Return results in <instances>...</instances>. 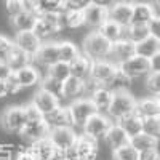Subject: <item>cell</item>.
Returning <instances> with one entry per match:
<instances>
[{
  "label": "cell",
  "instance_id": "cell-32",
  "mask_svg": "<svg viewBox=\"0 0 160 160\" xmlns=\"http://www.w3.org/2000/svg\"><path fill=\"white\" fill-rule=\"evenodd\" d=\"M71 75V71H69V64H66V62H55V64H51L48 66V74H47V78L51 80V82H55V83H61L64 78H68Z\"/></svg>",
  "mask_w": 160,
  "mask_h": 160
},
{
  "label": "cell",
  "instance_id": "cell-19",
  "mask_svg": "<svg viewBox=\"0 0 160 160\" xmlns=\"http://www.w3.org/2000/svg\"><path fill=\"white\" fill-rule=\"evenodd\" d=\"M40 64L43 66H51L59 61L58 58V42H42V45H40L38 51L35 53L34 56Z\"/></svg>",
  "mask_w": 160,
  "mask_h": 160
},
{
  "label": "cell",
  "instance_id": "cell-35",
  "mask_svg": "<svg viewBox=\"0 0 160 160\" xmlns=\"http://www.w3.org/2000/svg\"><path fill=\"white\" fill-rule=\"evenodd\" d=\"M38 18L42 19L55 34H58V32L62 29V16H61V11H45V13H40Z\"/></svg>",
  "mask_w": 160,
  "mask_h": 160
},
{
  "label": "cell",
  "instance_id": "cell-26",
  "mask_svg": "<svg viewBox=\"0 0 160 160\" xmlns=\"http://www.w3.org/2000/svg\"><path fill=\"white\" fill-rule=\"evenodd\" d=\"M91 62L87 56H83L80 53V56L75 58L71 64H69V71H71V75L80 78V80H87L90 77V69H91Z\"/></svg>",
  "mask_w": 160,
  "mask_h": 160
},
{
  "label": "cell",
  "instance_id": "cell-47",
  "mask_svg": "<svg viewBox=\"0 0 160 160\" xmlns=\"http://www.w3.org/2000/svg\"><path fill=\"white\" fill-rule=\"evenodd\" d=\"M90 3L93 5H98V7H102V8H111L114 3H115V0H90Z\"/></svg>",
  "mask_w": 160,
  "mask_h": 160
},
{
  "label": "cell",
  "instance_id": "cell-16",
  "mask_svg": "<svg viewBox=\"0 0 160 160\" xmlns=\"http://www.w3.org/2000/svg\"><path fill=\"white\" fill-rule=\"evenodd\" d=\"M83 21L87 26H90V28L93 29H98L99 26L106 21V19H109V13H108V8H102V7H98V5H87L83 10Z\"/></svg>",
  "mask_w": 160,
  "mask_h": 160
},
{
  "label": "cell",
  "instance_id": "cell-17",
  "mask_svg": "<svg viewBox=\"0 0 160 160\" xmlns=\"http://www.w3.org/2000/svg\"><path fill=\"white\" fill-rule=\"evenodd\" d=\"M135 55H139L148 59H152L154 56L160 55V38L157 37V34H151L144 40L135 43Z\"/></svg>",
  "mask_w": 160,
  "mask_h": 160
},
{
  "label": "cell",
  "instance_id": "cell-46",
  "mask_svg": "<svg viewBox=\"0 0 160 160\" xmlns=\"http://www.w3.org/2000/svg\"><path fill=\"white\" fill-rule=\"evenodd\" d=\"M139 160H158V152H157V149L139 154Z\"/></svg>",
  "mask_w": 160,
  "mask_h": 160
},
{
  "label": "cell",
  "instance_id": "cell-13",
  "mask_svg": "<svg viewBox=\"0 0 160 160\" xmlns=\"http://www.w3.org/2000/svg\"><path fill=\"white\" fill-rule=\"evenodd\" d=\"M109 19L117 22L125 29L131 22V13H133V2H115L109 10Z\"/></svg>",
  "mask_w": 160,
  "mask_h": 160
},
{
  "label": "cell",
  "instance_id": "cell-43",
  "mask_svg": "<svg viewBox=\"0 0 160 160\" xmlns=\"http://www.w3.org/2000/svg\"><path fill=\"white\" fill-rule=\"evenodd\" d=\"M90 0H64V10H83Z\"/></svg>",
  "mask_w": 160,
  "mask_h": 160
},
{
  "label": "cell",
  "instance_id": "cell-12",
  "mask_svg": "<svg viewBox=\"0 0 160 160\" xmlns=\"http://www.w3.org/2000/svg\"><path fill=\"white\" fill-rule=\"evenodd\" d=\"M15 47L18 50H21L22 53H26L28 56L34 58L35 53L38 51L40 45H42V40H40L32 31H26V32H16L15 37Z\"/></svg>",
  "mask_w": 160,
  "mask_h": 160
},
{
  "label": "cell",
  "instance_id": "cell-38",
  "mask_svg": "<svg viewBox=\"0 0 160 160\" xmlns=\"http://www.w3.org/2000/svg\"><path fill=\"white\" fill-rule=\"evenodd\" d=\"M142 133L158 138L160 135V117H146L142 118Z\"/></svg>",
  "mask_w": 160,
  "mask_h": 160
},
{
  "label": "cell",
  "instance_id": "cell-45",
  "mask_svg": "<svg viewBox=\"0 0 160 160\" xmlns=\"http://www.w3.org/2000/svg\"><path fill=\"white\" fill-rule=\"evenodd\" d=\"M13 74V69L8 66L7 61H0V80H7Z\"/></svg>",
  "mask_w": 160,
  "mask_h": 160
},
{
  "label": "cell",
  "instance_id": "cell-15",
  "mask_svg": "<svg viewBox=\"0 0 160 160\" xmlns=\"http://www.w3.org/2000/svg\"><path fill=\"white\" fill-rule=\"evenodd\" d=\"M74 149L77 160H95L98 154V141L87 138V136H77L74 142Z\"/></svg>",
  "mask_w": 160,
  "mask_h": 160
},
{
  "label": "cell",
  "instance_id": "cell-14",
  "mask_svg": "<svg viewBox=\"0 0 160 160\" xmlns=\"http://www.w3.org/2000/svg\"><path fill=\"white\" fill-rule=\"evenodd\" d=\"M13 78L16 80L19 88H29L37 85L42 80V75H40L37 68H34L32 64H28L18 71H13Z\"/></svg>",
  "mask_w": 160,
  "mask_h": 160
},
{
  "label": "cell",
  "instance_id": "cell-39",
  "mask_svg": "<svg viewBox=\"0 0 160 160\" xmlns=\"http://www.w3.org/2000/svg\"><path fill=\"white\" fill-rule=\"evenodd\" d=\"M5 10H7V15L10 16V19H13L15 16H18L19 13L28 10V5H26V0H7Z\"/></svg>",
  "mask_w": 160,
  "mask_h": 160
},
{
  "label": "cell",
  "instance_id": "cell-42",
  "mask_svg": "<svg viewBox=\"0 0 160 160\" xmlns=\"http://www.w3.org/2000/svg\"><path fill=\"white\" fill-rule=\"evenodd\" d=\"M22 111H24V115H26V120L28 122H32V120H40L43 118L42 112H40L32 102H28L26 106H22Z\"/></svg>",
  "mask_w": 160,
  "mask_h": 160
},
{
  "label": "cell",
  "instance_id": "cell-27",
  "mask_svg": "<svg viewBox=\"0 0 160 160\" xmlns=\"http://www.w3.org/2000/svg\"><path fill=\"white\" fill-rule=\"evenodd\" d=\"M37 16L34 11L31 10H26L22 13H19L18 16H15L11 19L13 22V28L16 29V32H26V31H32L34 29V24L37 21Z\"/></svg>",
  "mask_w": 160,
  "mask_h": 160
},
{
  "label": "cell",
  "instance_id": "cell-49",
  "mask_svg": "<svg viewBox=\"0 0 160 160\" xmlns=\"http://www.w3.org/2000/svg\"><path fill=\"white\" fill-rule=\"evenodd\" d=\"M8 93H10V90H8V83H7V80H0V98L7 96Z\"/></svg>",
  "mask_w": 160,
  "mask_h": 160
},
{
  "label": "cell",
  "instance_id": "cell-31",
  "mask_svg": "<svg viewBox=\"0 0 160 160\" xmlns=\"http://www.w3.org/2000/svg\"><path fill=\"white\" fill-rule=\"evenodd\" d=\"M96 31H98L104 38H108L111 43L123 37V28H122V26H118L117 22L111 21V19H106Z\"/></svg>",
  "mask_w": 160,
  "mask_h": 160
},
{
  "label": "cell",
  "instance_id": "cell-6",
  "mask_svg": "<svg viewBox=\"0 0 160 160\" xmlns=\"http://www.w3.org/2000/svg\"><path fill=\"white\" fill-rule=\"evenodd\" d=\"M111 125H112V120L108 115H104L101 112H96V114H93L83 123V127H82L83 136L98 141V139L106 136V133H108Z\"/></svg>",
  "mask_w": 160,
  "mask_h": 160
},
{
  "label": "cell",
  "instance_id": "cell-28",
  "mask_svg": "<svg viewBox=\"0 0 160 160\" xmlns=\"http://www.w3.org/2000/svg\"><path fill=\"white\" fill-rule=\"evenodd\" d=\"M117 123L123 128V131L127 133L130 138L142 133V118L138 117L136 114H130V115H127L123 118H120Z\"/></svg>",
  "mask_w": 160,
  "mask_h": 160
},
{
  "label": "cell",
  "instance_id": "cell-36",
  "mask_svg": "<svg viewBox=\"0 0 160 160\" xmlns=\"http://www.w3.org/2000/svg\"><path fill=\"white\" fill-rule=\"evenodd\" d=\"M31 59H32L31 56H28L26 53H22L21 50H18L15 47V50H13V53L10 55V58L7 59V62H8V66L13 71H18V69L24 68V66L31 64Z\"/></svg>",
  "mask_w": 160,
  "mask_h": 160
},
{
  "label": "cell",
  "instance_id": "cell-48",
  "mask_svg": "<svg viewBox=\"0 0 160 160\" xmlns=\"http://www.w3.org/2000/svg\"><path fill=\"white\" fill-rule=\"evenodd\" d=\"M0 160H13V152L5 146L0 148Z\"/></svg>",
  "mask_w": 160,
  "mask_h": 160
},
{
  "label": "cell",
  "instance_id": "cell-33",
  "mask_svg": "<svg viewBox=\"0 0 160 160\" xmlns=\"http://www.w3.org/2000/svg\"><path fill=\"white\" fill-rule=\"evenodd\" d=\"M47 120V123L50 127H62V125H71V117H69V112L66 108H59L55 109L53 112L47 114L43 117Z\"/></svg>",
  "mask_w": 160,
  "mask_h": 160
},
{
  "label": "cell",
  "instance_id": "cell-29",
  "mask_svg": "<svg viewBox=\"0 0 160 160\" xmlns=\"http://www.w3.org/2000/svg\"><path fill=\"white\" fill-rule=\"evenodd\" d=\"M31 149L34 151V154L37 155L38 160H51L53 155H55V152H56L55 144L48 139V136L34 142V144H31Z\"/></svg>",
  "mask_w": 160,
  "mask_h": 160
},
{
  "label": "cell",
  "instance_id": "cell-23",
  "mask_svg": "<svg viewBox=\"0 0 160 160\" xmlns=\"http://www.w3.org/2000/svg\"><path fill=\"white\" fill-rule=\"evenodd\" d=\"M135 55V43H131L130 40H127L125 37L115 40L112 42V47H111V56H114L117 59V62L120 61H125L127 58Z\"/></svg>",
  "mask_w": 160,
  "mask_h": 160
},
{
  "label": "cell",
  "instance_id": "cell-11",
  "mask_svg": "<svg viewBox=\"0 0 160 160\" xmlns=\"http://www.w3.org/2000/svg\"><path fill=\"white\" fill-rule=\"evenodd\" d=\"M26 115L22 111V106H11V108L5 109L2 114V125L8 131H21V128L26 125Z\"/></svg>",
  "mask_w": 160,
  "mask_h": 160
},
{
  "label": "cell",
  "instance_id": "cell-21",
  "mask_svg": "<svg viewBox=\"0 0 160 160\" xmlns=\"http://www.w3.org/2000/svg\"><path fill=\"white\" fill-rule=\"evenodd\" d=\"M83 93V80H80L74 75H69L59 83V95L62 98H77Z\"/></svg>",
  "mask_w": 160,
  "mask_h": 160
},
{
  "label": "cell",
  "instance_id": "cell-8",
  "mask_svg": "<svg viewBox=\"0 0 160 160\" xmlns=\"http://www.w3.org/2000/svg\"><path fill=\"white\" fill-rule=\"evenodd\" d=\"M31 102L35 106L40 112H42L43 117L59 108V98H58V95L53 90H48L45 87L37 90V93L34 95V98H32Z\"/></svg>",
  "mask_w": 160,
  "mask_h": 160
},
{
  "label": "cell",
  "instance_id": "cell-2",
  "mask_svg": "<svg viewBox=\"0 0 160 160\" xmlns=\"http://www.w3.org/2000/svg\"><path fill=\"white\" fill-rule=\"evenodd\" d=\"M135 104L136 99L131 96L130 91H127L125 88H117L112 91V99L106 112L109 114V118H114L115 122H118L120 118L135 114Z\"/></svg>",
  "mask_w": 160,
  "mask_h": 160
},
{
  "label": "cell",
  "instance_id": "cell-50",
  "mask_svg": "<svg viewBox=\"0 0 160 160\" xmlns=\"http://www.w3.org/2000/svg\"><path fill=\"white\" fill-rule=\"evenodd\" d=\"M115 2H131V0H115Z\"/></svg>",
  "mask_w": 160,
  "mask_h": 160
},
{
  "label": "cell",
  "instance_id": "cell-44",
  "mask_svg": "<svg viewBox=\"0 0 160 160\" xmlns=\"http://www.w3.org/2000/svg\"><path fill=\"white\" fill-rule=\"evenodd\" d=\"M15 160H38V158H37V155L34 154V151H32L31 148H28V149L18 152V155H16Z\"/></svg>",
  "mask_w": 160,
  "mask_h": 160
},
{
  "label": "cell",
  "instance_id": "cell-10",
  "mask_svg": "<svg viewBox=\"0 0 160 160\" xmlns=\"http://www.w3.org/2000/svg\"><path fill=\"white\" fill-rule=\"evenodd\" d=\"M48 131H50V125L47 123V120L40 118V120H32V122H26V125L19 131V135L24 141L34 144L40 139L47 138Z\"/></svg>",
  "mask_w": 160,
  "mask_h": 160
},
{
  "label": "cell",
  "instance_id": "cell-4",
  "mask_svg": "<svg viewBox=\"0 0 160 160\" xmlns=\"http://www.w3.org/2000/svg\"><path fill=\"white\" fill-rule=\"evenodd\" d=\"M118 69L117 64L111 62L108 59L101 61H93L91 69H90V78L95 82L98 87H109L118 78Z\"/></svg>",
  "mask_w": 160,
  "mask_h": 160
},
{
  "label": "cell",
  "instance_id": "cell-7",
  "mask_svg": "<svg viewBox=\"0 0 160 160\" xmlns=\"http://www.w3.org/2000/svg\"><path fill=\"white\" fill-rule=\"evenodd\" d=\"M77 136L78 135L74 131V128L71 125L50 127V131H48V139L55 144L56 149H61V151H66V149L72 148Z\"/></svg>",
  "mask_w": 160,
  "mask_h": 160
},
{
  "label": "cell",
  "instance_id": "cell-37",
  "mask_svg": "<svg viewBox=\"0 0 160 160\" xmlns=\"http://www.w3.org/2000/svg\"><path fill=\"white\" fill-rule=\"evenodd\" d=\"M114 160H139V152L133 146L127 144L118 149H114Z\"/></svg>",
  "mask_w": 160,
  "mask_h": 160
},
{
  "label": "cell",
  "instance_id": "cell-20",
  "mask_svg": "<svg viewBox=\"0 0 160 160\" xmlns=\"http://www.w3.org/2000/svg\"><path fill=\"white\" fill-rule=\"evenodd\" d=\"M151 34H154L151 24H135V22H131L123 29V37L127 40H130L131 43H138V42H141V40H144L146 37H149Z\"/></svg>",
  "mask_w": 160,
  "mask_h": 160
},
{
  "label": "cell",
  "instance_id": "cell-3",
  "mask_svg": "<svg viewBox=\"0 0 160 160\" xmlns=\"http://www.w3.org/2000/svg\"><path fill=\"white\" fill-rule=\"evenodd\" d=\"M117 69H118V75L127 80L148 75L151 71H154L152 61L148 58H142L139 55H133V56L127 58L125 61L117 62Z\"/></svg>",
  "mask_w": 160,
  "mask_h": 160
},
{
  "label": "cell",
  "instance_id": "cell-25",
  "mask_svg": "<svg viewBox=\"0 0 160 160\" xmlns=\"http://www.w3.org/2000/svg\"><path fill=\"white\" fill-rule=\"evenodd\" d=\"M157 144H158V138L146 135V133H139V135L130 138V146H133L139 154L157 149Z\"/></svg>",
  "mask_w": 160,
  "mask_h": 160
},
{
  "label": "cell",
  "instance_id": "cell-1",
  "mask_svg": "<svg viewBox=\"0 0 160 160\" xmlns=\"http://www.w3.org/2000/svg\"><path fill=\"white\" fill-rule=\"evenodd\" d=\"M111 47L112 43L108 38H104L98 31L90 32L82 43V55L87 56L90 61H101L108 59L111 56Z\"/></svg>",
  "mask_w": 160,
  "mask_h": 160
},
{
  "label": "cell",
  "instance_id": "cell-41",
  "mask_svg": "<svg viewBox=\"0 0 160 160\" xmlns=\"http://www.w3.org/2000/svg\"><path fill=\"white\" fill-rule=\"evenodd\" d=\"M13 50H15V42L5 35H0V61H7Z\"/></svg>",
  "mask_w": 160,
  "mask_h": 160
},
{
  "label": "cell",
  "instance_id": "cell-40",
  "mask_svg": "<svg viewBox=\"0 0 160 160\" xmlns=\"http://www.w3.org/2000/svg\"><path fill=\"white\" fill-rule=\"evenodd\" d=\"M146 88H148V91L152 93V96L158 98V93H160V72L158 71H151L146 75Z\"/></svg>",
  "mask_w": 160,
  "mask_h": 160
},
{
  "label": "cell",
  "instance_id": "cell-24",
  "mask_svg": "<svg viewBox=\"0 0 160 160\" xmlns=\"http://www.w3.org/2000/svg\"><path fill=\"white\" fill-rule=\"evenodd\" d=\"M90 99H91L93 106L96 108L98 112L108 111L111 99H112V90H109L108 87H96L90 93Z\"/></svg>",
  "mask_w": 160,
  "mask_h": 160
},
{
  "label": "cell",
  "instance_id": "cell-18",
  "mask_svg": "<svg viewBox=\"0 0 160 160\" xmlns=\"http://www.w3.org/2000/svg\"><path fill=\"white\" fill-rule=\"evenodd\" d=\"M135 114L138 117H141V118H146V117H160V101H158V98L152 96V98L136 99Z\"/></svg>",
  "mask_w": 160,
  "mask_h": 160
},
{
  "label": "cell",
  "instance_id": "cell-22",
  "mask_svg": "<svg viewBox=\"0 0 160 160\" xmlns=\"http://www.w3.org/2000/svg\"><path fill=\"white\" fill-rule=\"evenodd\" d=\"M104 138H106V141H108V144L112 148V151L122 148V146L130 144V136L123 131V128L120 127L118 123H112Z\"/></svg>",
  "mask_w": 160,
  "mask_h": 160
},
{
  "label": "cell",
  "instance_id": "cell-34",
  "mask_svg": "<svg viewBox=\"0 0 160 160\" xmlns=\"http://www.w3.org/2000/svg\"><path fill=\"white\" fill-rule=\"evenodd\" d=\"M61 16H62V26H66V28L78 29L85 24L82 10H64Z\"/></svg>",
  "mask_w": 160,
  "mask_h": 160
},
{
  "label": "cell",
  "instance_id": "cell-30",
  "mask_svg": "<svg viewBox=\"0 0 160 160\" xmlns=\"http://www.w3.org/2000/svg\"><path fill=\"white\" fill-rule=\"evenodd\" d=\"M80 56V48L72 43V42H58V58L61 62H66V64H71L75 58Z\"/></svg>",
  "mask_w": 160,
  "mask_h": 160
},
{
  "label": "cell",
  "instance_id": "cell-9",
  "mask_svg": "<svg viewBox=\"0 0 160 160\" xmlns=\"http://www.w3.org/2000/svg\"><path fill=\"white\" fill-rule=\"evenodd\" d=\"M131 22H135V24H151L152 26V31L155 34V26L158 24V16H157L155 8L151 3H146V2L133 3Z\"/></svg>",
  "mask_w": 160,
  "mask_h": 160
},
{
  "label": "cell",
  "instance_id": "cell-5",
  "mask_svg": "<svg viewBox=\"0 0 160 160\" xmlns=\"http://www.w3.org/2000/svg\"><path fill=\"white\" fill-rule=\"evenodd\" d=\"M68 112H69V117H71V125L74 127H80L82 128L83 123L87 120L93 115L96 114V108L93 106L91 99L90 98H77L74 99L68 108Z\"/></svg>",
  "mask_w": 160,
  "mask_h": 160
}]
</instances>
